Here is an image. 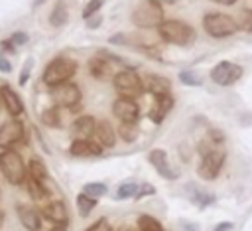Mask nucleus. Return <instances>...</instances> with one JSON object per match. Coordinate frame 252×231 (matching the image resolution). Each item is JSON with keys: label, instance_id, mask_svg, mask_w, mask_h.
<instances>
[{"label": "nucleus", "instance_id": "obj_1", "mask_svg": "<svg viewBox=\"0 0 252 231\" xmlns=\"http://www.w3.org/2000/svg\"><path fill=\"white\" fill-rule=\"evenodd\" d=\"M158 34L165 43L171 45H191L197 38L195 28L181 20H163L158 26Z\"/></svg>", "mask_w": 252, "mask_h": 231}, {"label": "nucleus", "instance_id": "obj_2", "mask_svg": "<svg viewBox=\"0 0 252 231\" xmlns=\"http://www.w3.org/2000/svg\"><path fill=\"white\" fill-rule=\"evenodd\" d=\"M0 172L2 176L12 184V186H20L28 180V166L24 164L22 156L14 150V148H4L0 152Z\"/></svg>", "mask_w": 252, "mask_h": 231}, {"label": "nucleus", "instance_id": "obj_3", "mask_svg": "<svg viewBox=\"0 0 252 231\" xmlns=\"http://www.w3.org/2000/svg\"><path fill=\"white\" fill-rule=\"evenodd\" d=\"M75 71H77V61L75 59H71V57H55L45 65L41 81L47 87H55V85L67 83L75 75Z\"/></svg>", "mask_w": 252, "mask_h": 231}, {"label": "nucleus", "instance_id": "obj_4", "mask_svg": "<svg viewBox=\"0 0 252 231\" xmlns=\"http://www.w3.org/2000/svg\"><path fill=\"white\" fill-rule=\"evenodd\" d=\"M203 28H205V32L211 38L222 39V38H228V36H232V34L238 32V22L232 16L211 12V14H205L203 16Z\"/></svg>", "mask_w": 252, "mask_h": 231}, {"label": "nucleus", "instance_id": "obj_5", "mask_svg": "<svg viewBox=\"0 0 252 231\" xmlns=\"http://www.w3.org/2000/svg\"><path fill=\"white\" fill-rule=\"evenodd\" d=\"M163 10L159 6V2L156 0H148L144 4H140L138 8H134L132 12V22L136 28L142 30H150V28H158L163 22Z\"/></svg>", "mask_w": 252, "mask_h": 231}, {"label": "nucleus", "instance_id": "obj_6", "mask_svg": "<svg viewBox=\"0 0 252 231\" xmlns=\"http://www.w3.org/2000/svg\"><path fill=\"white\" fill-rule=\"evenodd\" d=\"M112 85L114 89L120 93V97H130V99H136L140 97L144 91V81L140 79V75H136L134 71L130 69H124V71H118L112 75Z\"/></svg>", "mask_w": 252, "mask_h": 231}, {"label": "nucleus", "instance_id": "obj_7", "mask_svg": "<svg viewBox=\"0 0 252 231\" xmlns=\"http://www.w3.org/2000/svg\"><path fill=\"white\" fill-rule=\"evenodd\" d=\"M224 160H226V152H224L222 148H213L211 152H207V154L203 156L199 168H197L199 178H203L205 182H213V180L220 174Z\"/></svg>", "mask_w": 252, "mask_h": 231}, {"label": "nucleus", "instance_id": "obj_8", "mask_svg": "<svg viewBox=\"0 0 252 231\" xmlns=\"http://www.w3.org/2000/svg\"><path fill=\"white\" fill-rule=\"evenodd\" d=\"M49 97L51 101L57 105V107H67V109H73L81 103V89L79 85L67 81V83H61V85H55V87H49Z\"/></svg>", "mask_w": 252, "mask_h": 231}, {"label": "nucleus", "instance_id": "obj_9", "mask_svg": "<svg viewBox=\"0 0 252 231\" xmlns=\"http://www.w3.org/2000/svg\"><path fill=\"white\" fill-rule=\"evenodd\" d=\"M244 69L238 65V63H232V61H219L213 69H211V79L213 83L220 85V87H230L234 85L240 77H242Z\"/></svg>", "mask_w": 252, "mask_h": 231}, {"label": "nucleus", "instance_id": "obj_10", "mask_svg": "<svg viewBox=\"0 0 252 231\" xmlns=\"http://www.w3.org/2000/svg\"><path fill=\"white\" fill-rule=\"evenodd\" d=\"M26 136V130H24V122L20 118H12L8 122H2L0 124V148H14L18 142H22Z\"/></svg>", "mask_w": 252, "mask_h": 231}, {"label": "nucleus", "instance_id": "obj_11", "mask_svg": "<svg viewBox=\"0 0 252 231\" xmlns=\"http://www.w3.org/2000/svg\"><path fill=\"white\" fill-rule=\"evenodd\" d=\"M112 113L120 122H134L140 116V107L130 97H118L112 103Z\"/></svg>", "mask_w": 252, "mask_h": 231}, {"label": "nucleus", "instance_id": "obj_12", "mask_svg": "<svg viewBox=\"0 0 252 231\" xmlns=\"http://www.w3.org/2000/svg\"><path fill=\"white\" fill-rule=\"evenodd\" d=\"M41 215L45 219H49L53 225H63L67 227L69 223V211H67V205L61 201V199H51L43 205L41 209Z\"/></svg>", "mask_w": 252, "mask_h": 231}, {"label": "nucleus", "instance_id": "obj_13", "mask_svg": "<svg viewBox=\"0 0 252 231\" xmlns=\"http://www.w3.org/2000/svg\"><path fill=\"white\" fill-rule=\"evenodd\" d=\"M0 97H2V105L6 107L10 116H20L24 113V101L20 99V95L10 87V85H2L0 87Z\"/></svg>", "mask_w": 252, "mask_h": 231}, {"label": "nucleus", "instance_id": "obj_14", "mask_svg": "<svg viewBox=\"0 0 252 231\" xmlns=\"http://www.w3.org/2000/svg\"><path fill=\"white\" fill-rule=\"evenodd\" d=\"M148 162L158 170V174H159L161 178L173 180V178L177 176L175 172H171V166H169V160H167V152L161 150V148H154V150H150V154H148Z\"/></svg>", "mask_w": 252, "mask_h": 231}, {"label": "nucleus", "instance_id": "obj_15", "mask_svg": "<svg viewBox=\"0 0 252 231\" xmlns=\"http://www.w3.org/2000/svg\"><path fill=\"white\" fill-rule=\"evenodd\" d=\"M16 211H18L20 223H22L28 231H39V229H41V213H39L35 207L18 203V205H16Z\"/></svg>", "mask_w": 252, "mask_h": 231}, {"label": "nucleus", "instance_id": "obj_16", "mask_svg": "<svg viewBox=\"0 0 252 231\" xmlns=\"http://www.w3.org/2000/svg\"><path fill=\"white\" fill-rule=\"evenodd\" d=\"M171 89V81L163 75H158V73H150L146 75L144 79V91L146 93H152L154 97H159V95H167Z\"/></svg>", "mask_w": 252, "mask_h": 231}, {"label": "nucleus", "instance_id": "obj_17", "mask_svg": "<svg viewBox=\"0 0 252 231\" xmlns=\"http://www.w3.org/2000/svg\"><path fill=\"white\" fill-rule=\"evenodd\" d=\"M93 136L96 138V142L102 148H112L116 144V130H114V126L106 118L96 120V126H94V134Z\"/></svg>", "mask_w": 252, "mask_h": 231}, {"label": "nucleus", "instance_id": "obj_18", "mask_svg": "<svg viewBox=\"0 0 252 231\" xmlns=\"http://www.w3.org/2000/svg\"><path fill=\"white\" fill-rule=\"evenodd\" d=\"M69 154H73V156H100L102 154V146L96 140L75 138L73 144L69 146Z\"/></svg>", "mask_w": 252, "mask_h": 231}, {"label": "nucleus", "instance_id": "obj_19", "mask_svg": "<svg viewBox=\"0 0 252 231\" xmlns=\"http://www.w3.org/2000/svg\"><path fill=\"white\" fill-rule=\"evenodd\" d=\"M94 126H96V118L94 116H89V115H83L79 116L73 126H71V132H73V138H91L94 134Z\"/></svg>", "mask_w": 252, "mask_h": 231}, {"label": "nucleus", "instance_id": "obj_20", "mask_svg": "<svg viewBox=\"0 0 252 231\" xmlns=\"http://www.w3.org/2000/svg\"><path fill=\"white\" fill-rule=\"evenodd\" d=\"M171 109H173V97H171L169 93H167V95H159V97H156V105H154L150 116H152V120H154L156 124H159V122L169 115Z\"/></svg>", "mask_w": 252, "mask_h": 231}, {"label": "nucleus", "instance_id": "obj_21", "mask_svg": "<svg viewBox=\"0 0 252 231\" xmlns=\"http://www.w3.org/2000/svg\"><path fill=\"white\" fill-rule=\"evenodd\" d=\"M87 67H89V73H91L94 79H98V81H104V79H108L110 75H114L112 69H110V63H108L102 55L91 57L89 63H87Z\"/></svg>", "mask_w": 252, "mask_h": 231}, {"label": "nucleus", "instance_id": "obj_22", "mask_svg": "<svg viewBox=\"0 0 252 231\" xmlns=\"http://www.w3.org/2000/svg\"><path fill=\"white\" fill-rule=\"evenodd\" d=\"M69 22V10H67V4L65 0H57L51 14H49V24L53 28H63L65 24Z\"/></svg>", "mask_w": 252, "mask_h": 231}, {"label": "nucleus", "instance_id": "obj_23", "mask_svg": "<svg viewBox=\"0 0 252 231\" xmlns=\"http://www.w3.org/2000/svg\"><path fill=\"white\" fill-rule=\"evenodd\" d=\"M77 211H79V215L81 217H89L91 215V211L96 207V197H93V195H87L85 192H81L79 195H77Z\"/></svg>", "mask_w": 252, "mask_h": 231}, {"label": "nucleus", "instance_id": "obj_24", "mask_svg": "<svg viewBox=\"0 0 252 231\" xmlns=\"http://www.w3.org/2000/svg\"><path fill=\"white\" fill-rule=\"evenodd\" d=\"M28 192H30L32 199H35V201H43V199L49 195V192H47V188L43 186V182H39V180H35V178H32V176H30V180H28Z\"/></svg>", "mask_w": 252, "mask_h": 231}, {"label": "nucleus", "instance_id": "obj_25", "mask_svg": "<svg viewBox=\"0 0 252 231\" xmlns=\"http://www.w3.org/2000/svg\"><path fill=\"white\" fill-rule=\"evenodd\" d=\"M39 118H41V122H43L45 126H49V128H59V126H61V115H59V107H57V105L45 109Z\"/></svg>", "mask_w": 252, "mask_h": 231}, {"label": "nucleus", "instance_id": "obj_26", "mask_svg": "<svg viewBox=\"0 0 252 231\" xmlns=\"http://www.w3.org/2000/svg\"><path fill=\"white\" fill-rule=\"evenodd\" d=\"M118 136H120L124 142H134L136 136H138L136 120H134V122H120V124H118Z\"/></svg>", "mask_w": 252, "mask_h": 231}, {"label": "nucleus", "instance_id": "obj_27", "mask_svg": "<svg viewBox=\"0 0 252 231\" xmlns=\"http://www.w3.org/2000/svg\"><path fill=\"white\" fill-rule=\"evenodd\" d=\"M28 172H30L32 178H35V180H39V182L47 180V168H45V164H43L41 160H37V158H32V160H30Z\"/></svg>", "mask_w": 252, "mask_h": 231}, {"label": "nucleus", "instance_id": "obj_28", "mask_svg": "<svg viewBox=\"0 0 252 231\" xmlns=\"http://www.w3.org/2000/svg\"><path fill=\"white\" fill-rule=\"evenodd\" d=\"M138 227H140V231H163L161 223L148 213L138 215Z\"/></svg>", "mask_w": 252, "mask_h": 231}, {"label": "nucleus", "instance_id": "obj_29", "mask_svg": "<svg viewBox=\"0 0 252 231\" xmlns=\"http://www.w3.org/2000/svg\"><path fill=\"white\" fill-rule=\"evenodd\" d=\"M138 190H140L138 184H134V182H126V184L118 186V190H116V199H128V197H134V195H138Z\"/></svg>", "mask_w": 252, "mask_h": 231}, {"label": "nucleus", "instance_id": "obj_30", "mask_svg": "<svg viewBox=\"0 0 252 231\" xmlns=\"http://www.w3.org/2000/svg\"><path fill=\"white\" fill-rule=\"evenodd\" d=\"M179 81H181L183 85H187V87H199V85H203V79H201L195 71H191V69L181 71V73H179Z\"/></svg>", "mask_w": 252, "mask_h": 231}, {"label": "nucleus", "instance_id": "obj_31", "mask_svg": "<svg viewBox=\"0 0 252 231\" xmlns=\"http://www.w3.org/2000/svg\"><path fill=\"white\" fill-rule=\"evenodd\" d=\"M83 192H85L87 195L100 197V195H104V193L108 192V188H106V184H102V182H89V184L83 188Z\"/></svg>", "mask_w": 252, "mask_h": 231}, {"label": "nucleus", "instance_id": "obj_32", "mask_svg": "<svg viewBox=\"0 0 252 231\" xmlns=\"http://www.w3.org/2000/svg\"><path fill=\"white\" fill-rule=\"evenodd\" d=\"M102 4H104V0H89V2L85 4V8H83V18L87 20V18L98 14V10L102 8Z\"/></svg>", "mask_w": 252, "mask_h": 231}, {"label": "nucleus", "instance_id": "obj_33", "mask_svg": "<svg viewBox=\"0 0 252 231\" xmlns=\"http://www.w3.org/2000/svg\"><path fill=\"white\" fill-rule=\"evenodd\" d=\"M191 199H193V203H199V205H211L215 201V195H209V193H203L197 190L191 193Z\"/></svg>", "mask_w": 252, "mask_h": 231}, {"label": "nucleus", "instance_id": "obj_34", "mask_svg": "<svg viewBox=\"0 0 252 231\" xmlns=\"http://www.w3.org/2000/svg\"><path fill=\"white\" fill-rule=\"evenodd\" d=\"M238 30H246V32H252V12H250V10H242L240 22H238Z\"/></svg>", "mask_w": 252, "mask_h": 231}, {"label": "nucleus", "instance_id": "obj_35", "mask_svg": "<svg viewBox=\"0 0 252 231\" xmlns=\"http://www.w3.org/2000/svg\"><path fill=\"white\" fill-rule=\"evenodd\" d=\"M32 67H33V61H32V57L26 61V65L22 67V71H20V77H18V83L24 87L26 83H28V79H30V71H32Z\"/></svg>", "mask_w": 252, "mask_h": 231}, {"label": "nucleus", "instance_id": "obj_36", "mask_svg": "<svg viewBox=\"0 0 252 231\" xmlns=\"http://www.w3.org/2000/svg\"><path fill=\"white\" fill-rule=\"evenodd\" d=\"M85 231H110V223L102 217V219H98V221H94L91 227H87Z\"/></svg>", "mask_w": 252, "mask_h": 231}, {"label": "nucleus", "instance_id": "obj_37", "mask_svg": "<svg viewBox=\"0 0 252 231\" xmlns=\"http://www.w3.org/2000/svg\"><path fill=\"white\" fill-rule=\"evenodd\" d=\"M10 39L14 41V45H26L30 38H28V34H24V32H16V34H12Z\"/></svg>", "mask_w": 252, "mask_h": 231}, {"label": "nucleus", "instance_id": "obj_38", "mask_svg": "<svg viewBox=\"0 0 252 231\" xmlns=\"http://www.w3.org/2000/svg\"><path fill=\"white\" fill-rule=\"evenodd\" d=\"M156 193V188L150 186V184H142L140 190H138V195L136 197H144V195H154Z\"/></svg>", "mask_w": 252, "mask_h": 231}, {"label": "nucleus", "instance_id": "obj_39", "mask_svg": "<svg viewBox=\"0 0 252 231\" xmlns=\"http://www.w3.org/2000/svg\"><path fill=\"white\" fill-rule=\"evenodd\" d=\"M0 71L2 73H10L12 71V63H10V59L0 51Z\"/></svg>", "mask_w": 252, "mask_h": 231}, {"label": "nucleus", "instance_id": "obj_40", "mask_svg": "<svg viewBox=\"0 0 252 231\" xmlns=\"http://www.w3.org/2000/svg\"><path fill=\"white\" fill-rule=\"evenodd\" d=\"M102 22V16H98V14H94V16H91V18H87V28H91V30H94L98 24Z\"/></svg>", "mask_w": 252, "mask_h": 231}, {"label": "nucleus", "instance_id": "obj_41", "mask_svg": "<svg viewBox=\"0 0 252 231\" xmlns=\"http://www.w3.org/2000/svg\"><path fill=\"white\" fill-rule=\"evenodd\" d=\"M209 138H211L213 142H217V144H220V142L224 140V134H222L220 130H211V132H209Z\"/></svg>", "mask_w": 252, "mask_h": 231}, {"label": "nucleus", "instance_id": "obj_42", "mask_svg": "<svg viewBox=\"0 0 252 231\" xmlns=\"http://www.w3.org/2000/svg\"><path fill=\"white\" fill-rule=\"evenodd\" d=\"M232 227H234V225H232L230 221H222V223H219L213 231H232Z\"/></svg>", "mask_w": 252, "mask_h": 231}, {"label": "nucleus", "instance_id": "obj_43", "mask_svg": "<svg viewBox=\"0 0 252 231\" xmlns=\"http://www.w3.org/2000/svg\"><path fill=\"white\" fill-rule=\"evenodd\" d=\"M0 43H2V49H8L10 53H14V51H16V45H14V41H12V39H2Z\"/></svg>", "mask_w": 252, "mask_h": 231}, {"label": "nucleus", "instance_id": "obj_44", "mask_svg": "<svg viewBox=\"0 0 252 231\" xmlns=\"http://www.w3.org/2000/svg\"><path fill=\"white\" fill-rule=\"evenodd\" d=\"M181 227H183L185 231H197V229H199V225H193V223H185V221L181 223Z\"/></svg>", "mask_w": 252, "mask_h": 231}, {"label": "nucleus", "instance_id": "obj_45", "mask_svg": "<svg viewBox=\"0 0 252 231\" xmlns=\"http://www.w3.org/2000/svg\"><path fill=\"white\" fill-rule=\"evenodd\" d=\"M211 2L220 4V6H232V4H236V0H211Z\"/></svg>", "mask_w": 252, "mask_h": 231}, {"label": "nucleus", "instance_id": "obj_46", "mask_svg": "<svg viewBox=\"0 0 252 231\" xmlns=\"http://www.w3.org/2000/svg\"><path fill=\"white\" fill-rule=\"evenodd\" d=\"M43 2H45V0H33V2H32V8H37V6H41Z\"/></svg>", "mask_w": 252, "mask_h": 231}, {"label": "nucleus", "instance_id": "obj_47", "mask_svg": "<svg viewBox=\"0 0 252 231\" xmlns=\"http://www.w3.org/2000/svg\"><path fill=\"white\" fill-rule=\"evenodd\" d=\"M51 231H67V229H65V227H63V225H55V227H53V229H51Z\"/></svg>", "mask_w": 252, "mask_h": 231}, {"label": "nucleus", "instance_id": "obj_48", "mask_svg": "<svg viewBox=\"0 0 252 231\" xmlns=\"http://www.w3.org/2000/svg\"><path fill=\"white\" fill-rule=\"evenodd\" d=\"M2 223H4V211H0V227H2Z\"/></svg>", "mask_w": 252, "mask_h": 231}, {"label": "nucleus", "instance_id": "obj_49", "mask_svg": "<svg viewBox=\"0 0 252 231\" xmlns=\"http://www.w3.org/2000/svg\"><path fill=\"white\" fill-rule=\"evenodd\" d=\"M156 2H159V4H161V2H165V4H171V2H175V0H156Z\"/></svg>", "mask_w": 252, "mask_h": 231}, {"label": "nucleus", "instance_id": "obj_50", "mask_svg": "<svg viewBox=\"0 0 252 231\" xmlns=\"http://www.w3.org/2000/svg\"><path fill=\"white\" fill-rule=\"evenodd\" d=\"M0 103H2V97H0Z\"/></svg>", "mask_w": 252, "mask_h": 231}]
</instances>
